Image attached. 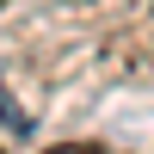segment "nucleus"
<instances>
[{
  "mask_svg": "<svg viewBox=\"0 0 154 154\" xmlns=\"http://www.w3.org/2000/svg\"><path fill=\"white\" fill-rule=\"evenodd\" d=\"M43 154H105L99 142H56V148H43Z\"/></svg>",
  "mask_w": 154,
  "mask_h": 154,
  "instance_id": "f257e3e1",
  "label": "nucleus"
},
{
  "mask_svg": "<svg viewBox=\"0 0 154 154\" xmlns=\"http://www.w3.org/2000/svg\"><path fill=\"white\" fill-rule=\"evenodd\" d=\"M0 154H6V148H0Z\"/></svg>",
  "mask_w": 154,
  "mask_h": 154,
  "instance_id": "f03ea898",
  "label": "nucleus"
}]
</instances>
